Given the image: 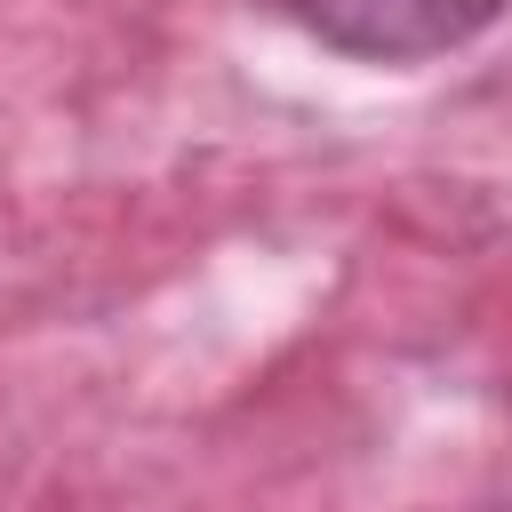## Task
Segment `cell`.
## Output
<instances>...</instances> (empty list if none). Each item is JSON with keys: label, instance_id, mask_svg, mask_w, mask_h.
Returning <instances> with one entry per match:
<instances>
[{"label": "cell", "instance_id": "1", "mask_svg": "<svg viewBox=\"0 0 512 512\" xmlns=\"http://www.w3.org/2000/svg\"><path fill=\"white\" fill-rule=\"evenodd\" d=\"M288 8H296L304 32H320L328 48L368 56V64L448 56L504 16V0H288Z\"/></svg>", "mask_w": 512, "mask_h": 512}]
</instances>
